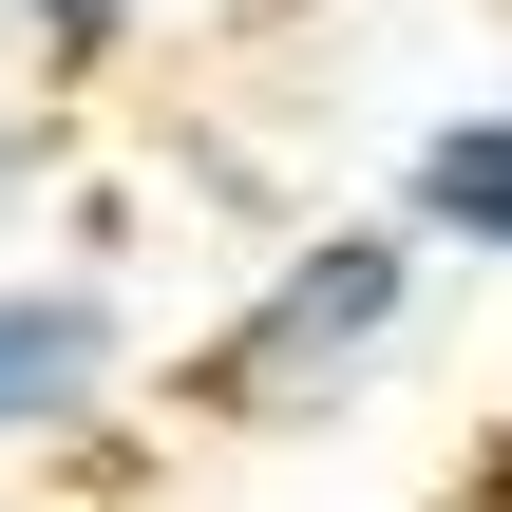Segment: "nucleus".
Masks as SVG:
<instances>
[{
	"label": "nucleus",
	"instance_id": "3",
	"mask_svg": "<svg viewBox=\"0 0 512 512\" xmlns=\"http://www.w3.org/2000/svg\"><path fill=\"white\" fill-rule=\"evenodd\" d=\"M380 228H399L418 266H437V247H456V266H512V76L399 152V209H380Z\"/></svg>",
	"mask_w": 512,
	"mask_h": 512
},
{
	"label": "nucleus",
	"instance_id": "4",
	"mask_svg": "<svg viewBox=\"0 0 512 512\" xmlns=\"http://www.w3.org/2000/svg\"><path fill=\"white\" fill-rule=\"evenodd\" d=\"M0 19H19V38H38V76H114V57H133V19H152V0H0Z\"/></svg>",
	"mask_w": 512,
	"mask_h": 512
},
{
	"label": "nucleus",
	"instance_id": "1",
	"mask_svg": "<svg viewBox=\"0 0 512 512\" xmlns=\"http://www.w3.org/2000/svg\"><path fill=\"white\" fill-rule=\"evenodd\" d=\"M399 323H418V247L380 228V209H342V228H304L171 380H190V418H247V437H285V418H323V399H361L380 361H399Z\"/></svg>",
	"mask_w": 512,
	"mask_h": 512
},
{
	"label": "nucleus",
	"instance_id": "5",
	"mask_svg": "<svg viewBox=\"0 0 512 512\" xmlns=\"http://www.w3.org/2000/svg\"><path fill=\"white\" fill-rule=\"evenodd\" d=\"M494 512H512V475H494Z\"/></svg>",
	"mask_w": 512,
	"mask_h": 512
},
{
	"label": "nucleus",
	"instance_id": "2",
	"mask_svg": "<svg viewBox=\"0 0 512 512\" xmlns=\"http://www.w3.org/2000/svg\"><path fill=\"white\" fill-rule=\"evenodd\" d=\"M114 380H133V304H114L95 266H19V285H0V456L95 437Z\"/></svg>",
	"mask_w": 512,
	"mask_h": 512
}]
</instances>
